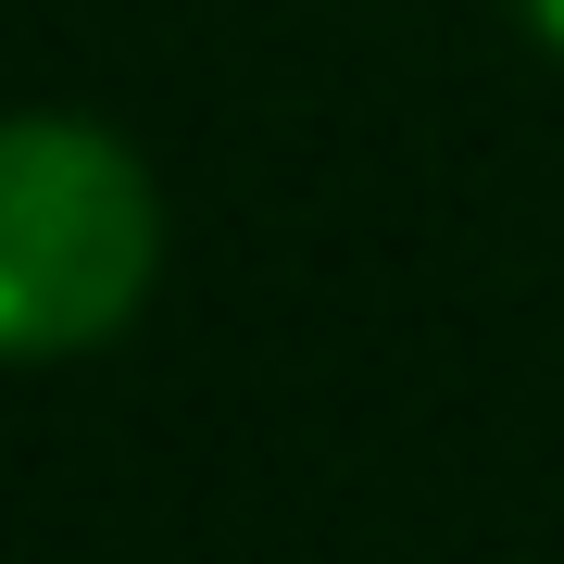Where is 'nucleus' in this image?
Masks as SVG:
<instances>
[{
    "instance_id": "2",
    "label": "nucleus",
    "mask_w": 564,
    "mask_h": 564,
    "mask_svg": "<svg viewBox=\"0 0 564 564\" xmlns=\"http://www.w3.org/2000/svg\"><path fill=\"white\" fill-rule=\"evenodd\" d=\"M514 25H527V39H540V51L564 63V0H514Z\"/></svg>"
},
{
    "instance_id": "1",
    "label": "nucleus",
    "mask_w": 564,
    "mask_h": 564,
    "mask_svg": "<svg viewBox=\"0 0 564 564\" xmlns=\"http://www.w3.org/2000/svg\"><path fill=\"white\" fill-rule=\"evenodd\" d=\"M163 289V188L126 126L39 101L0 126V351L76 364Z\"/></svg>"
}]
</instances>
